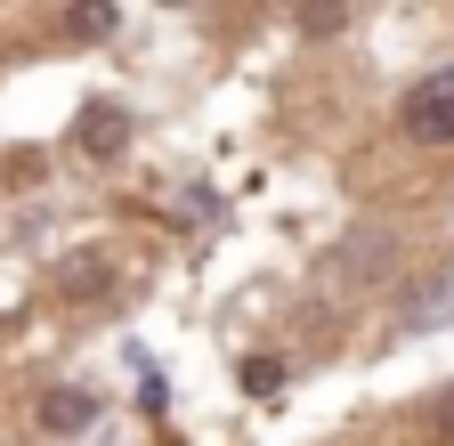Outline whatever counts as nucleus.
Returning <instances> with one entry per match:
<instances>
[{
	"mask_svg": "<svg viewBox=\"0 0 454 446\" xmlns=\"http://www.w3.org/2000/svg\"><path fill=\"white\" fill-rule=\"evenodd\" d=\"M90 422H98V398H90V389H49V398H41V430H57V438H74Z\"/></svg>",
	"mask_w": 454,
	"mask_h": 446,
	"instance_id": "20e7f679",
	"label": "nucleus"
},
{
	"mask_svg": "<svg viewBox=\"0 0 454 446\" xmlns=\"http://www.w3.org/2000/svg\"><path fill=\"white\" fill-rule=\"evenodd\" d=\"M276 381H284V357H252V365H244V389H252V398H268Z\"/></svg>",
	"mask_w": 454,
	"mask_h": 446,
	"instance_id": "6e6552de",
	"label": "nucleus"
},
{
	"mask_svg": "<svg viewBox=\"0 0 454 446\" xmlns=\"http://www.w3.org/2000/svg\"><path fill=\"white\" fill-rule=\"evenodd\" d=\"M122 138H130V114H122V106H90V114L74 122V146H82L90 162H106V154H122Z\"/></svg>",
	"mask_w": 454,
	"mask_h": 446,
	"instance_id": "7ed1b4c3",
	"label": "nucleus"
},
{
	"mask_svg": "<svg viewBox=\"0 0 454 446\" xmlns=\"http://www.w3.org/2000/svg\"><path fill=\"white\" fill-rule=\"evenodd\" d=\"M389 260H397V228H381V219H365V228H349L333 244V268L349 276V285H381Z\"/></svg>",
	"mask_w": 454,
	"mask_h": 446,
	"instance_id": "f03ea898",
	"label": "nucleus"
},
{
	"mask_svg": "<svg viewBox=\"0 0 454 446\" xmlns=\"http://www.w3.org/2000/svg\"><path fill=\"white\" fill-rule=\"evenodd\" d=\"M438 430L454 438V389H446V398H438Z\"/></svg>",
	"mask_w": 454,
	"mask_h": 446,
	"instance_id": "1a4fd4ad",
	"label": "nucleus"
},
{
	"mask_svg": "<svg viewBox=\"0 0 454 446\" xmlns=\"http://www.w3.org/2000/svg\"><path fill=\"white\" fill-rule=\"evenodd\" d=\"M106 25H114V0H74V17H66V33H74V41H98Z\"/></svg>",
	"mask_w": 454,
	"mask_h": 446,
	"instance_id": "0eeeda50",
	"label": "nucleus"
},
{
	"mask_svg": "<svg viewBox=\"0 0 454 446\" xmlns=\"http://www.w3.org/2000/svg\"><path fill=\"white\" fill-rule=\"evenodd\" d=\"M57 293H74V301H90V293H106V260H66V268H57Z\"/></svg>",
	"mask_w": 454,
	"mask_h": 446,
	"instance_id": "423d86ee",
	"label": "nucleus"
},
{
	"mask_svg": "<svg viewBox=\"0 0 454 446\" xmlns=\"http://www.w3.org/2000/svg\"><path fill=\"white\" fill-rule=\"evenodd\" d=\"M438 317H454V285H430V293H422L406 317H397V333H430Z\"/></svg>",
	"mask_w": 454,
	"mask_h": 446,
	"instance_id": "39448f33",
	"label": "nucleus"
},
{
	"mask_svg": "<svg viewBox=\"0 0 454 446\" xmlns=\"http://www.w3.org/2000/svg\"><path fill=\"white\" fill-rule=\"evenodd\" d=\"M397 130L414 146H454V66L422 74L406 98H397Z\"/></svg>",
	"mask_w": 454,
	"mask_h": 446,
	"instance_id": "f257e3e1",
	"label": "nucleus"
}]
</instances>
